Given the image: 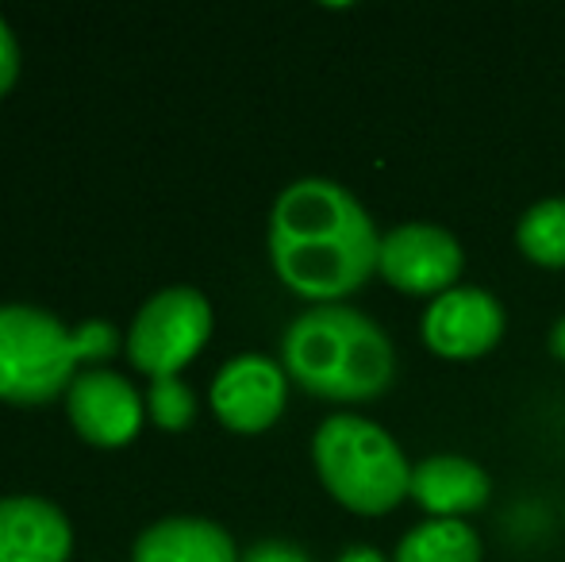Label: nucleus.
Listing matches in <instances>:
<instances>
[{
  "mask_svg": "<svg viewBox=\"0 0 565 562\" xmlns=\"http://www.w3.org/2000/svg\"><path fill=\"white\" fill-rule=\"evenodd\" d=\"M15 77H20V39H15V31L0 15V97L12 89Z\"/></svg>",
  "mask_w": 565,
  "mask_h": 562,
  "instance_id": "17",
  "label": "nucleus"
},
{
  "mask_svg": "<svg viewBox=\"0 0 565 562\" xmlns=\"http://www.w3.org/2000/svg\"><path fill=\"white\" fill-rule=\"evenodd\" d=\"M323 489L358 517H385L408 501L412 463L385 424L362 413H331L312 435Z\"/></svg>",
  "mask_w": 565,
  "mask_h": 562,
  "instance_id": "4",
  "label": "nucleus"
},
{
  "mask_svg": "<svg viewBox=\"0 0 565 562\" xmlns=\"http://www.w3.org/2000/svg\"><path fill=\"white\" fill-rule=\"evenodd\" d=\"M209 401L224 427L238 435H258L281 421L289 405V374L269 354H235L216 370Z\"/></svg>",
  "mask_w": 565,
  "mask_h": 562,
  "instance_id": "8",
  "label": "nucleus"
},
{
  "mask_svg": "<svg viewBox=\"0 0 565 562\" xmlns=\"http://www.w3.org/2000/svg\"><path fill=\"white\" fill-rule=\"evenodd\" d=\"M66 413L74 432L93 447H124L142 432L147 397L108 367H85L66 390Z\"/></svg>",
  "mask_w": 565,
  "mask_h": 562,
  "instance_id": "9",
  "label": "nucleus"
},
{
  "mask_svg": "<svg viewBox=\"0 0 565 562\" xmlns=\"http://www.w3.org/2000/svg\"><path fill=\"white\" fill-rule=\"evenodd\" d=\"M238 562H312V555L292 540H258L238 555Z\"/></svg>",
  "mask_w": 565,
  "mask_h": 562,
  "instance_id": "16",
  "label": "nucleus"
},
{
  "mask_svg": "<svg viewBox=\"0 0 565 562\" xmlns=\"http://www.w3.org/2000/svg\"><path fill=\"white\" fill-rule=\"evenodd\" d=\"M335 562H393L385 555V551H377L373 543H350V548L339 551Z\"/></svg>",
  "mask_w": 565,
  "mask_h": 562,
  "instance_id": "18",
  "label": "nucleus"
},
{
  "mask_svg": "<svg viewBox=\"0 0 565 562\" xmlns=\"http://www.w3.org/2000/svg\"><path fill=\"white\" fill-rule=\"evenodd\" d=\"M74 524L39 494L0 497V562H70Z\"/></svg>",
  "mask_w": 565,
  "mask_h": 562,
  "instance_id": "10",
  "label": "nucleus"
},
{
  "mask_svg": "<svg viewBox=\"0 0 565 562\" xmlns=\"http://www.w3.org/2000/svg\"><path fill=\"white\" fill-rule=\"evenodd\" d=\"M466 274V247L454 232L427 220H408L381 235L377 278L408 297H443Z\"/></svg>",
  "mask_w": 565,
  "mask_h": 562,
  "instance_id": "6",
  "label": "nucleus"
},
{
  "mask_svg": "<svg viewBox=\"0 0 565 562\" xmlns=\"http://www.w3.org/2000/svg\"><path fill=\"white\" fill-rule=\"evenodd\" d=\"M235 536L209 517H162L135 536L131 562H238Z\"/></svg>",
  "mask_w": 565,
  "mask_h": 562,
  "instance_id": "12",
  "label": "nucleus"
},
{
  "mask_svg": "<svg viewBox=\"0 0 565 562\" xmlns=\"http://www.w3.org/2000/svg\"><path fill=\"white\" fill-rule=\"evenodd\" d=\"M381 235L370 209L331 178H297L269 209V266L312 305H342L377 274Z\"/></svg>",
  "mask_w": 565,
  "mask_h": 562,
  "instance_id": "1",
  "label": "nucleus"
},
{
  "mask_svg": "<svg viewBox=\"0 0 565 562\" xmlns=\"http://www.w3.org/2000/svg\"><path fill=\"white\" fill-rule=\"evenodd\" d=\"M212 300L193 285H166L142 300L127 328V359L147 378H178L212 336Z\"/></svg>",
  "mask_w": 565,
  "mask_h": 562,
  "instance_id": "5",
  "label": "nucleus"
},
{
  "mask_svg": "<svg viewBox=\"0 0 565 562\" xmlns=\"http://www.w3.org/2000/svg\"><path fill=\"white\" fill-rule=\"evenodd\" d=\"M484 543L469 520H419L401 536L393 562H481Z\"/></svg>",
  "mask_w": 565,
  "mask_h": 562,
  "instance_id": "13",
  "label": "nucleus"
},
{
  "mask_svg": "<svg viewBox=\"0 0 565 562\" xmlns=\"http://www.w3.org/2000/svg\"><path fill=\"white\" fill-rule=\"evenodd\" d=\"M147 416L162 432H185L196 421V393L189 382L178 378H150L147 393Z\"/></svg>",
  "mask_w": 565,
  "mask_h": 562,
  "instance_id": "15",
  "label": "nucleus"
},
{
  "mask_svg": "<svg viewBox=\"0 0 565 562\" xmlns=\"http://www.w3.org/2000/svg\"><path fill=\"white\" fill-rule=\"evenodd\" d=\"M119 347L108 320H85L66 328L39 305H0V401L46 405L70 390L82 362H105Z\"/></svg>",
  "mask_w": 565,
  "mask_h": 562,
  "instance_id": "3",
  "label": "nucleus"
},
{
  "mask_svg": "<svg viewBox=\"0 0 565 562\" xmlns=\"http://www.w3.org/2000/svg\"><path fill=\"white\" fill-rule=\"evenodd\" d=\"M492 497V478L469 455H427L412 463L408 501H416L431 520H469Z\"/></svg>",
  "mask_w": 565,
  "mask_h": 562,
  "instance_id": "11",
  "label": "nucleus"
},
{
  "mask_svg": "<svg viewBox=\"0 0 565 562\" xmlns=\"http://www.w3.org/2000/svg\"><path fill=\"white\" fill-rule=\"evenodd\" d=\"M508 331L504 300L481 285H454L443 297L427 300L419 316V339L447 362H473L497 351Z\"/></svg>",
  "mask_w": 565,
  "mask_h": 562,
  "instance_id": "7",
  "label": "nucleus"
},
{
  "mask_svg": "<svg viewBox=\"0 0 565 562\" xmlns=\"http://www.w3.org/2000/svg\"><path fill=\"white\" fill-rule=\"evenodd\" d=\"M546 347H551V359L562 362L565 367V316H558V320L551 324V336H546Z\"/></svg>",
  "mask_w": 565,
  "mask_h": 562,
  "instance_id": "19",
  "label": "nucleus"
},
{
  "mask_svg": "<svg viewBox=\"0 0 565 562\" xmlns=\"http://www.w3.org/2000/svg\"><path fill=\"white\" fill-rule=\"evenodd\" d=\"M515 247L543 271H565V197H543L523 209L515 224Z\"/></svg>",
  "mask_w": 565,
  "mask_h": 562,
  "instance_id": "14",
  "label": "nucleus"
},
{
  "mask_svg": "<svg viewBox=\"0 0 565 562\" xmlns=\"http://www.w3.org/2000/svg\"><path fill=\"white\" fill-rule=\"evenodd\" d=\"M281 367L289 382L331 405H365L396 378V347L362 308L312 305L281 336Z\"/></svg>",
  "mask_w": 565,
  "mask_h": 562,
  "instance_id": "2",
  "label": "nucleus"
}]
</instances>
